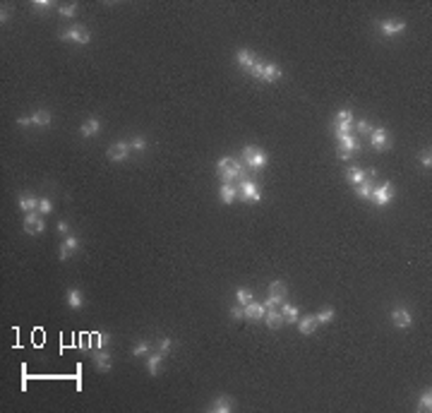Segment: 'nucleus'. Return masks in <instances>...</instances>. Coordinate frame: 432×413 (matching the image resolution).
<instances>
[{
    "label": "nucleus",
    "instance_id": "f257e3e1",
    "mask_svg": "<svg viewBox=\"0 0 432 413\" xmlns=\"http://www.w3.org/2000/svg\"><path fill=\"white\" fill-rule=\"evenodd\" d=\"M216 173L219 178L224 180V183H233V180H245L247 173H245V168L233 159V156H224L219 164H216Z\"/></svg>",
    "mask_w": 432,
    "mask_h": 413
},
{
    "label": "nucleus",
    "instance_id": "f03ea898",
    "mask_svg": "<svg viewBox=\"0 0 432 413\" xmlns=\"http://www.w3.org/2000/svg\"><path fill=\"white\" fill-rule=\"evenodd\" d=\"M243 161H245V166H247V168H252V171H262V168L267 166V154H264L259 147L247 145V147L243 149Z\"/></svg>",
    "mask_w": 432,
    "mask_h": 413
},
{
    "label": "nucleus",
    "instance_id": "7ed1b4c3",
    "mask_svg": "<svg viewBox=\"0 0 432 413\" xmlns=\"http://www.w3.org/2000/svg\"><path fill=\"white\" fill-rule=\"evenodd\" d=\"M238 195H240V200H243V202H250V205H257L259 200H262L259 185L255 183V180H250V178L240 180V185H238Z\"/></svg>",
    "mask_w": 432,
    "mask_h": 413
},
{
    "label": "nucleus",
    "instance_id": "20e7f679",
    "mask_svg": "<svg viewBox=\"0 0 432 413\" xmlns=\"http://www.w3.org/2000/svg\"><path fill=\"white\" fill-rule=\"evenodd\" d=\"M372 200L377 202V206H387L389 202H391V200H394V185H391V183H382V185H374Z\"/></svg>",
    "mask_w": 432,
    "mask_h": 413
},
{
    "label": "nucleus",
    "instance_id": "39448f33",
    "mask_svg": "<svg viewBox=\"0 0 432 413\" xmlns=\"http://www.w3.org/2000/svg\"><path fill=\"white\" fill-rule=\"evenodd\" d=\"M58 36H60V41H72V43H89L91 41V34L84 27H72L67 31H60Z\"/></svg>",
    "mask_w": 432,
    "mask_h": 413
},
{
    "label": "nucleus",
    "instance_id": "423d86ee",
    "mask_svg": "<svg viewBox=\"0 0 432 413\" xmlns=\"http://www.w3.org/2000/svg\"><path fill=\"white\" fill-rule=\"evenodd\" d=\"M24 231L31 233V236H39V233L46 231V221H43L36 211H29L27 216H24Z\"/></svg>",
    "mask_w": 432,
    "mask_h": 413
},
{
    "label": "nucleus",
    "instance_id": "0eeeda50",
    "mask_svg": "<svg viewBox=\"0 0 432 413\" xmlns=\"http://www.w3.org/2000/svg\"><path fill=\"white\" fill-rule=\"evenodd\" d=\"M130 151H132V147H130L127 142H113V145L108 147V159H111V161H125V159L130 156Z\"/></svg>",
    "mask_w": 432,
    "mask_h": 413
},
{
    "label": "nucleus",
    "instance_id": "6e6552de",
    "mask_svg": "<svg viewBox=\"0 0 432 413\" xmlns=\"http://www.w3.org/2000/svg\"><path fill=\"white\" fill-rule=\"evenodd\" d=\"M391 322L396 329H408V327L413 325V317H411V312L406 310V308H396L394 312H391Z\"/></svg>",
    "mask_w": 432,
    "mask_h": 413
},
{
    "label": "nucleus",
    "instance_id": "1a4fd4ad",
    "mask_svg": "<svg viewBox=\"0 0 432 413\" xmlns=\"http://www.w3.org/2000/svg\"><path fill=\"white\" fill-rule=\"evenodd\" d=\"M379 29L384 36H396L406 29V22L403 20H384V22H379Z\"/></svg>",
    "mask_w": 432,
    "mask_h": 413
},
{
    "label": "nucleus",
    "instance_id": "9d476101",
    "mask_svg": "<svg viewBox=\"0 0 432 413\" xmlns=\"http://www.w3.org/2000/svg\"><path fill=\"white\" fill-rule=\"evenodd\" d=\"M264 322L269 329H281V327L286 325V320H284V315H281V310H276V308H269L267 312H264Z\"/></svg>",
    "mask_w": 432,
    "mask_h": 413
},
{
    "label": "nucleus",
    "instance_id": "9b49d317",
    "mask_svg": "<svg viewBox=\"0 0 432 413\" xmlns=\"http://www.w3.org/2000/svg\"><path fill=\"white\" fill-rule=\"evenodd\" d=\"M91 360H94V365H96V370H101V372H108L111 370V353L106 351V349H99L96 353L91 355Z\"/></svg>",
    "mask_w": 432,
    "mask_h": 413
},
{
    "label": "nucleus",
    "instance_id": "f8f14e48",
    "mask_svg": "<svg viewBox=\"0 0 432 413\" xmlns=\"http://www.w3.org/2000/svg\"><path fill=\"white\" fill-rule=\"evenodd\" d=\"M264 312H267V308H264V303H247L245 305V320H250V322H255V320H264Z\"/></svg>",
    "mask_w": 432,
    "mask_h": 413
},
{
    "label": "nucleus",
    "instance_id": "ddd939ff",
    "mask_svg": "<svg viewBox=\"0 0 432 413\" xmlns=\"http://www.w3.org/2000/svg\"><path fill=\"white\" fill-rule=\"evenodd\" d=\"M209 411H211V413H230V411H233V399H230V396H226V394L216 396V399H214V404L209 406Z\"/></svg>",
    "mask_w": 432,
    "mask_h": 413
},
{
    "label": "nucleus",
    "instance_id": "4468645a",
    "mask_svg": "<svg viewBox=\"0 0 432 413\" xmlns=\"http://www.w3.org/2000/svg\"><path fill=\"white\" fill-rule=\"evenodd\" d=\"M75 250H80V238H77V236H67V238H65V243L60 245V252H58V255H60V260H67Z\"/></svg>",
    "mask_w": 432,
    "mask_h": 413
},
{
    "label": "nucleus",
    "instance_id": "2eb2a0df",
    "mask_svg": "<svg viewBox=\"0 0 432 413\" xmlns=\"http://www.w3.org/2000/svg\"><path fill=\"white\" fill-rule=\"evenodd\" d=\"M281 67L276 62H264V72H262V80L264 82H279L281 80Z\"/></svg>",
    "mask_w": 432,
    "mask_h": 413
},
{
    "label": "nucleus",
    "instance_id": "dca6fc26",
    "mask_svg": "<svg viewBox=\"0 0 432 413\" xmlns=\"http://www.w3.org/2000/svg\"><path fill=\"white\" fill-rule=\"evenodd\" d=\"M370 142H372V147L377 151H382V149L387 147V142H389V135H387V130L384 127H374L372 130V137H370Z\"/></svg>",
    "mask_w": 432,
    "mask_h": 413
},
{
    "label": "nucleus",
    "instance_id": "f3484780",
    "mask_svg": "<svg viewBox=\"0 0 432 413\" xmlns=\"http://www.w3.org/2000/svg\"><path fill=\"white\" fill-rule=\"evenodd\" d=\"M295 325H298V331H300V334H305V336H310V334L315 331L317 327H319V325H317V317H312V315H308V317H300Z\"/></svg>",
    "mask_w": 432,
    "mask_h": 413
},
{
    "label": "nucleus",
    "instance_id": "a211bd4d",
    "mask_svg": "<svg viewBox=\"0 0 432 413\" xmlns=\"http://www.w3.org/2000/svg\"><path fill=\"white\" fill-rule=\"evenodd\" d=\"M29 118H31V125H36V127H46V125H51V111L39 108V111H34Z\"/></svg>",
    "mask_w": 432,
    "mask_h": 413
},
{
    "label": "nucleus",
    "instance_id": "6ab92c4d",
    "mask_svg": "<svg viewBox=\"0 0 432 413\" xmlns=\"http://www.w3.org/2000/svg\"><path fill=\"white\" fill-rule=\"evenodd\" d=\"M219 195H221V202H224V205H233V202H235V195H238V187H235L233 183H224L221 190H219Z\"/></svg>",
    "mask_w": 432,
    "mask_h": 413
},
{
    "label": "nucleus",
    "instance_id": "aec40b11",
    "mask_svg": "<svg viewBox=\"0 0 432 413\" xmlns=\"http://www.w3.org/2000/svg\"><path fill=\"white\" fill-rule=\"evenodd\" d=\"M255 62H257V58H255L252 51H247V48H240V51H238V65H240V67H245V70L250 72V67H252Z\"/></svg>",
    "mask_w": 432,
    "mask_h": 413
},
{
    "label": "nucleus",
    "instance_id": "412c9836",
    "mask_svg": "<svg viewBox=\"0 0 432 413\" xmlns=\"http://www.w3.org/2000/svg\"><path fill=\"white\" fill-rule=\"evenodd\" d=\"M372 190H374V180H368V178L355 185V195H358L360 200H370V197H372Z\"/></svg>",
    "mask_w": 432,
    "mask_h": 413
},
{
    "label": "nucleus",
    "instance_id": "4be33fe9",
    "mask_svg": "<svg viewBox=\"0 0 432 413\" xmlns=\"http://www.w3.org/2000/svg\"><path fill=\"white\" fill-rule=\"evenodd\" d=\"M161 360H164V355L161 353H149L146 355V370H149L151 377L159 375V370H161Z\"/></svg>",
    "mask_w": 432,
    "mask_h": 413
},
{
    "label": "nucleus",
    "instance_id": "5701e85b",
    "mask_svg": "<svg viewBox=\"0 0 432 413\" xmlns=\"http://www.w3.org/2000/svg\"><path fill=\"white\" fill-rule=\"evenodd\" d=\"M99 130H101V120H99V118H89L84 125L80 127V135H82V137H94Z\"/></svg>",
    "mask_w": 432,
    "mask_h": 413
},
{
    "label": "nucleus",
    "instance_id": "b1692460",
    "mask_svg": "<svg viewBox=\"0 0 432 413\" xmlns=\"http://www.w3.org/2000/svg\"><path fill=\"white\" fill-rule=\"evenodd\" d=\"M67 305L72 308V310H80L82 305H84V295L80 289H70L67 291Z\"/></svg>",
    "mask_w": 432,
    "mask_h": 413
},
{
    "label": "nucleus",
    "instance_id": "393cba45",
    "mask_svg": "<svg viewBox=\"0 0 432 413\" xmlns=\"http://www.w3.org/2000/svg\"><path fill=\"white\" fill-rule=\"evenodd\" d=\"M339 140V145H341V151H348V154H353V151H358V140L348 132V135H341V137H336Z\"/></svg>",
    "mask_w": 432,
    "mask_h": 413
},
{
    "label": "nucleus",
    "instance_id": "a878e982",
    "mask_svg": "<svg viewBox=\"0 0 432 413\" xmlns=\"http://www.w3.org/2000/svg\"><path fill=\"white\" fill-rule=\"evenodd\" d=\"M269 295H274V298H279V300H286L288 298V289L284 281H271L269 284Z\"/></svg>",
    "mask_w": 432,
    "mask_h": 413
},
{
    "label": "nucleus",
    "instance_id": "bb28decb",
    "mask_svg": "<svg viewBox=\"0 0 432 413\" xmlns=\"http://www.w3.org/2000/svg\"><path fill=\"white\" fill-rule=\"evenodd\" d=\"M281 315H284V320H286V322H290V325L300 320V310H298L295 305H288V303H284V305H281Z\"/></svg>",
    "mask_w": 432,
    "mask_h": 413
},
{
    "label": "nucleus",
    "instance_id": "cd10ccee",
    "mask_svg": "<svg viewBox=\"0 0 432 413\" xmlns=\"http://www.w3.org/2000/svg\"><path fill=\"white\" fill-rule=\"evenodd\" d=\"M20 209H22L24 214H29V211H36V209H39V200H36V197H31V195H27V197L22 195V197H20Z\"/></svg>",
    "mask_w": 432,
    "mask_h": 413
},
{
    "label": "nucleus",
    "instance_id": "c85d7f7f",
    "mask_svg": "<svg viewBox=\"0 0 432 413\" xmlns=\"http://www.w3.org/2000/svg\"><path fill=\"white\" fill-rule=\"evenodd\" d=\"M348 180H350V183H353V187H355L358 183H363V180H365V171H363V168L350 166V168H348Z\"/></svg>",
    "mask_w": 432,
    "mask_h": 413
},
{
    "label": "nucleus",
    "instance_id": "c756f323",
    "mask_svg": "<svg viewBox=\"0 0 432 413\" xmlns=\"http://www.w3.org/2000/svg\"><path fill=\"white\" fill-rule=\"evenodd\" d=\"M252 300H255V298H252V293H250L247 289H238V291H235V303H238V305L245 308V305L252 303Z\"/></svg>",
    "mask_w": 432,
    "mask_h": 413
},
{
    "label": "nucleus",
    "instance_id": "7c9ffc66",
    "mask_svg": "<svg viewBox=\"0 0 432 413\" xmlns=\"http://www.w3.org/2000/svg\"><path fill=\"white\" fill-rule=\"evenodd\" d=\"M334 308H327V310H322L319 315H317V325H329L331 320H334Z\"/></svg>",
    "mask_w": 432,
    "mask_h": 413
},
{
    "label": "nucleus",
    "instance_id": "2f4dec72",
    "mask_svg": "<svg viewBox=\"0 0 432 413\" xmlns=\"http://www.w3.org/2000/svg\"><path fill=\"white\" fill-rule=\"evenodd\" d=\"M420 411H430L432 409V392L430 389H425L423 394H420V406H418Z\"/></svg>",
    "mask_w": 432,
    "mask_h": 413
},
{
    "label": "nucleus",
    "instance_id": "473e14b6",
    "mask_svg": "<svg viewBox=\"0 0 432 413\" xmlns=\"http://www.w3.org/2000/svg\"><path fill=\"white\" fill-rule=\"evenodd\" d=\"M149 353H151V346H149L146 341L135 344V349H132V355H135V358H142V355H149Z\"/></svg>",
    "mask_w": 432,
    "mask_h": 413
},
{
    "label": "nucleus",
    "instance_id": "72a5a7b5",
    "mask_svg": "<svg viewBox=\"0 0 432 413\" xmlns=\"http://www.w3.org/2000/svg\"><path fill=\"white\" fill-rule=\"evenodd\" d=\"M171 349H173V339H171V336H164V339L159 341V353L168 355V353H171Z\"/></svg>",
    "mask_w": 432,
    "mask_h": 413
},
{
    "label": "nucleus",
    "instance_id": "f704fd0d",
    "mask_svg": "<svg viewBox=\"0 0 432 413\" xmlns=\"http://www.w3.org/2000/svg\"><path fill=\"white\" fill-rule=\"evenodd\" d=\"M60 15H62V17H75V15H77V2L60 5Z\"/></svg>",
    "mask_w": 432,
    "mask_h": 413
},
{
    "label": "nucleus",
    "instance_id": "c9c22d12",
    "mask_svg": "<svg viewBox=\"0 0 432 413\" xmlns=\"http://www.w3.org/2000/svg\"><path fill=\"white\" fill-rule=\"evenodd\" d=\"M336 123H346V125H350V123H353V111L341 108V111L336 113Z\"/></svg>",
    "mask_w": 432,
    "mask_h": 413
},
{
    "label": "nucleus",
    "instance_id": "e433bc0d",
    "mask_svg": "<svg viewBox=\"0 0 432 413\" xmlns=\"http://www.w3.org/2000/svg\"><path fill=\"white\" fill-rule=\"evenodd\" d=\"M94 339H96V346H99V349H106V346L111 344V334H106V331L94 334Z\"/></svg>",
    "mask_w": 432,
    "mask_h": 413
},
{
    "label": "nucleus",
    "instance_id": "4c0bfd02",
    "mask_svg": "<svg viewBox=\"0 0 432 413\" xmlns=\"http://www.w3.org/2000/svg\"><path fill=\"white\" fill-rule=\"evenodd\" d=\"M355 130H358L360 135H370L374 127L370 125V123H368V120H358V123H355Z\"/></svg>",
    "mask_w": 432,
    "mask_h": 413
},
{
    "label": "nucleus",
    "instance_id": "58836bf2",
    "mask_svg": "<svg viewBox=\"0 0 432 413\" xmlns=\"http://www.w3.org/2000/svg\"><path fill=\"white\" fill-rule=\"evenodd\" d=\"M39 211L46 216V214H51L53 211V202L48 200V197H43V200H39Z\"/></svg>",
    "mask_w": 432,
    "mask_h": 413
},
{
    "label": "nucleus",
    "instance_id": "ea45409f",
    "mask_svg": "<svg viewBox=\"0 0 432 413\" xmlns=\"http://www.w3.org/2000/svg\"><path fill=\"white\" fill-rule=\"evenodd\" d=\"M230 317H233L235 322H238V320H245V308H243V305H233V308H230Z\"/></svg>",
    "mask_w": 432,
    "mask_h": 413
},
{
    "label": "nucleus",
    "instance_id": "a19ab883",
    "mask_svg": "<svg viewBox=\"0 0 432 413\" xmlns=\"http://www.w3.org/2000/svg\"><path fill=\"white\" fill-rule=\"evenodd\" d=\"M130 147H132V151H144V149H146V140H144V137H135V140L130 142Z\"/></svg>",
    "mask_w": 432,
    "mask_h": 413
},
{
    "label": "nucleus",
    "instance_id": "79ce46f5",
    "mask_svg": "<svg viewBox=\"0 0 432 413\" xmlns=\"http://www.w3.org/2000/svg\"><path fill=\"white\" fill-rule=\"evenodd\" d=\"M262 72H264V62H255V65H252V67H250V75H252V77H257V80H262Z\"/></svg>",
    "mask_w": 432,
    "mask_h": 413
},
{
    "label": "nucleus",
    "instance_id": "37998d69",
    "mask_svg": "<svg viewBox=\"0 0 432 413\" xmlns=\"http://www.w3.org/2000/svg\"><path fill=\"white\" fill-rule=\"evenodd\" d=\"M420 164L425 166V168H430L432 166V156H430V149H425L423 154H420Z\"/></svg>",
    "mask_w": 432,
    "mask_h": 413
},
{
    "label": "nucleus",
    "instance_id": "c03bdc74",
    "mask_svg": "<svg viewBox=\"0 0 432 413\" xmlns=\"http://www.w3.org/2000/svg\"><path fill=\"white\" fill-rule=\"evenodd\" d=\"M284 300H279V298H274V295H267V300H264V308L269 310V308H276V305H281Z\"/></svg>",
    "mask_w": 432,
    "mask_h": 413
},
{
    "label": "nucleus",
    "instance_id": "a18cd8bd",
    "mask_svg": "<svg viewBox=\"0 0 432 413\" xmlns=\"http://www.w3.org/2000/svg\"><path fill=\"white\" fill-rule=\"evenodd\" d=\"M34 7L36 10H48V7H53V2L51 0H34Z\"/></svg>",
    "mask_w": 432,
    "mask_h": 413
},
{
    "label": "nucleus",
    "instance_id": "49530a36",
    "mask_svg": "<svg viewBox=\"0 0 432 413\" xmlns=\"http://www.w3.org/2000/svg\"><path fill=\"white\" fill-rule=\"evenodd\" d=\"M58 233L62 236V233H70V224L67 221H58Z\"/></svg>",
    "mask_w": 432,
    "mask_h": 413
},
{
    "label": "nucleus",
    "instance_id": "de8ad7c7",
    "mask_svg": "<svg viewBox=\"0 0 432 413\" xmlns=\"http://www.w3.org/2000/svg\"><path fill=\"white\" fill-rule=\"evenodd\" d=\"M89 339H91V336H84V339L80 341V346H82L84 351H89V346H91V341H89Z\"/></svg>",
    "mask_w": 432,
    "mask_h": 413
},
{
    "label": "nucleus",
    "instance_id": "09e8293b",
    "mask_svg": "<svg viewBox=\"0 0 432 413\" xmlns=\"http://www.w3.org/2000/svg\"><path fill=\"white\" fill-rule=\"evenodd\" d=\"M7 20H10V15H7V10H2V15H0V22H2V24H5V22H7Z\"/></svg>",
    "mask_w": 432,
    "mask_h": 413
},
{
    "label": "nucleus",
    "instance_id": "8fccbe9b",
    "mask_svg": "<svg viewBox=\"0 0 432 413\" xmlns=\"http://www.w3.org/2000/svg\"><path fill=\"white\" fill-rule=\"evenodd\" d=\"M339 156H341L344 161H348V159H350V154H348V151H339Z\"/></svg>",
    "mask_w": 432,
    "mask_h": 413
}]
</instances>
